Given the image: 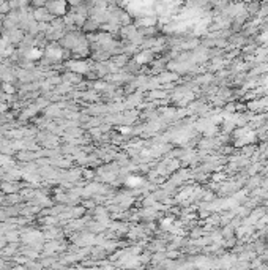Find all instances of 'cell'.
<instances>
[{"label": "cell", "instance_id": "4", "mask_svg": "<svg viewBox=\"0 0 268 270\" xmlns=\"http://www.w3.org/2000/svg\"><path fill=\"white\" fill-rule=\"evenodd\" d=\"M121 133H130V128H120Z\"/></svg>", "mask_w": 268, "mask_h": 270}, {"label": "cell", "instance_id": "3", "mask_svg": "<svg viewBox=\"0 0 268 270\" xmlns=\"http://www.w3.org/2000/svg\"><path fill=\"white\" fill-rule=\"evenodd\" d=\"M41 56V52L38 51V49H32V52H29V57L30 59H37V57H40Z\"/></svg>", "mask_w": 268, "mask_h": 270}, {"label": "cell", "instance_id": "2", "mask_svg": "<svg viewBox=\"0 0 268 270\" xmlns=\"http://www.w3.org/2000/svg\"><path fill=\"white\" fill-rule=\"evenodd\" d=\"M47 54H49L51 57H54V59H59V57H60V49H59V51H57V49H49Z\"/></svg>", "mask_w": 268, "mask_h": 270}, {"label": "cell", "instance_id": "1", "mask_svg": "<svg viewBox=\"0 0 268 270\" xmlns=\"http://www.w3.org/2000/svg\"><path fill=\"white\" fill-rule=\"evenodd\" d=\"M140 182H142V180H140L139 177H130V178H128V185H131V187H133V185H139Z\"/></svg>", "mask_w": 268, "mask_h": 270}]
</instances>
